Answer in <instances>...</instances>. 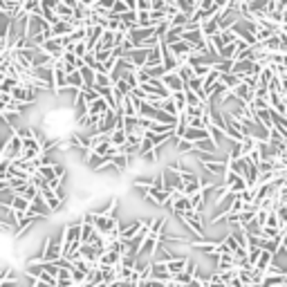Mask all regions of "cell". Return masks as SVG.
I'll list each match as a JSON object with an SVG mask.
<instances>
[{
	"label": "cell",
	"instance_id": "cell-9",
	"mask_svg": "<svg viewBox=\"0 0 287 287\" xmlns=\"http://www.w3.org/2000/svg\"><path fill=\"white\" fill-rule=\"evenodd\" d=\"M261 256H263V249H261V247H251V249H249V258H247L249 267H256V265H258Z\"/></svg>",
	"mask_w": 287,
	"mask_h": 287
},
{
	"label": "cell",
	"instance_id": "cell-7",
	"mask_svg": "<svg viewBox=\"0 0 287 287\" xmlns=\"http://www.w3.org/2000/svg\"><path fill=\"white\" fill-rule=\"evenodd\" d=\"M191 207H193V213L202 215V213H204V207H207V197H204V193L191 195Z\"/></svg>",
	"mask_w": 287,
	"mask_h": 287
},
{
	"label": "cell",
	"instance_id": "cell-4",
	"mask_svg": "<svg viewBox=\"0 0 287 287\" xmlns=\"http://www.w3.org/2000/svg\"><path fill=\"white\" fill-rule=\"evenodd\" d=\"M166 265H168L170 276L175 278V276H180V274H184V271H186V267L191 265V258H189V256H175V258H173V261H168Z\"/></svg>",
	"mask_w": 287,
	"mask_h": 287
},
{
	"label": "cell",
	"instance_id": "cell-11",
	"mask_svg": "<svg viewBox=\"0 0 287 287\" xmlns=\"http://www.w3.org/2000/svg\"><path fill=\"white\" fill-rule=\"evenodd\" d=\"M285 242H287V231H285Z\"/></svg>",
	"mask_w": 287,
	"mask_h": 287
},
{
	"label": "cell",
	"instance_id": "cell-1",
	"mask_svg": "<svg viewBox=\"0 0 287 287\" xmlns=\"http://www.w3.org/2000/svg\"><path fill=\"white\" fill-rule=\"evenodd\" d=\"M177 218L182 220V222L189 227V231H191L193 236H195V240H202V238H207L204 236V222H202V218L204 215H197V213H184V215H177Z\"/></svg>",
	"mask_w": 287,
	"mask_h": 287
},
{
	"label": "cell",
	"instance_id": "cell-10",
	"mask_svg": "<svg viewBox=\"0 0 287 287\" xmlns=\"http://www.w3.org/2000/svg\"><path fill=\"white\" fill-rule=\"evenodd\" d=\"M11 281H18L16 274H14L11 267H5V269H2V276H0V283H11Z\"/></svg>",
	"mask_w": 287,
	"mask_h": 287
},
{
	"label": "cell",
	"instance_id": "cell-2",
	"mask_svg": "<svg viewBox=\"0 0 287 287\" xmlns=\"http://www.w3.org/2000/svg\"><path fill=\"white\" fill-rule=\"evenodd\" d=\"M11 96H14L16 103H25V106H32V103L36 101V92H34L32 88H27V85H18L16 90L11 92Z\"/></svg>",
	"mask_w": 287,
	"mask_h": 287
},
{
	"label": "cell",
	"instance_id": "cell-8",
	"mask_svg": "<svg viewBox=\"0 0 287 287\" xmlns=\"http://www.w3.org/2000/svg\"><path fill=\"white\" fill-rule=\"evenodd\" d=\"M222 240H224V245L231 249V254H238V251L242 249V245H240V240H238V236L236 234H227Z\"/></svg>",
	"mask_w": 287,
	"mask_h": 287
},
{
	"label": "cell",
	"instance_id": "cell-6",
	"mask_svg": "<svg viewBox=\"0 0 287 287\" xmlns=\"http://www.w3.org/2000/svg\"><path fill=\"white\" fill-rule=\"evenodd\" d=\"M41 195L45 197V202H48V207L52 209V213H54V211H59V209L63 207V200H61V197L56 195V191H52L49 186H45V189H43Z\"/></svg>",
	"mask_w": 287,
	"mask_h": 287
},
{
	"label": "cell",
	"instance_id": "cell-3",
	"mask_svg": "<svg viewBox=\"0 0 287 287\" xmlns=\"http://www.w3.org/2000/svg\"><path fill=\"white\" fill-rule=\"evenodd\" d=\"M142 229H144V220H135V222H130L128 227L121 229V242H133L135 238H139L142 236Z\"/></svg>",
	"mask_w": 287,
	"mask_h": 287
},
{
	"label": "cell",
	"instance_id": "cell-5",
	"mask_svg": "<svg viewBox=\"0 0 287 287\" xmlns=\"http://www.w3.org/2000/svg\"><path fill=\"white\" fill-rule=\"evenodd\" d=\"M220 34H222V25H220L218 18H209V21L202 23V36L207 38V41L220 36Z\"/></svg>",
	"mask_w": 287,
	"mask_h": 287
}]
</instances>
